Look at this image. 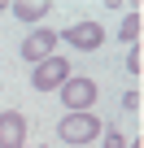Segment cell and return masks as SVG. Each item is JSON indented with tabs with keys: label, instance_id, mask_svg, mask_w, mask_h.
I'll return each mask as SVG.
<instances>
[{
	"label": "cell",
	"instance_id": "cell-8",
	"mask_svg": "<svg viewBox=\"0 0 144 148\" xmlns=\"http://www.w3.org/2000/svg\"><path fill=\"white\" fill-rule=\"evenodd\" d=\"M118 35H122V44H135V39H140V13H127Z\"/></svg>",
	"mask_w": 144,
	"mask_h": 148
},
{
	"label": "cell",
	"instance_id": "cell-6",
	"mask_svg": "<svg viewBox=\"0 0 144 148\" xmlns=\"http://www.w3.org/2000/svg\"><path fill=\"white\" fill-rule=\"evenodd\" d=\"M52 48H57V35H52V31H35V35L22 44V57L39 65V61H48V57H52Z\"/></svg>",
	"mask_w": 144,
	"mask_h": 148
},
{
	"label": "cell",
	"instance_id": "cell-5",
	"mask_svg": "<svg viewBox=\"0 0 144 148\" xmlns=\"http://www.w3.org/2000/svg\"><path fill=\"white\" fill-rule=\"evenodd\" d=\"M26 144V118L22 113H0V148H22Z\"/></svg>",
	"mask_w": 144,
	"mask_h": 148
},
{
	"label": "cell",
	"instance_id": "cell-2",
	"mask_svg": "<svg viewBox=\"0 0 144 148\" xmlns=\"http://www.w3.org/2000/svg\"><path fill=\"white\" fill-rule=\"evenodd\" d=\"M65 79H70V65H65V57H48V61H39V65H35V74H31L35 92H57Z\"/></svg>",
	"mask_w": 144,
	"mask_h": 148
},
{
	"label": "cell",
	"instance_id": "cell-7",
	"mask_svg": "<svg viewBox=\"0 0 144 148\" xmlns=\"http://www.w3.org/2000/svg\"><path fill=\"white\" fill-rule=\"evenodd\" d=\"M44 13H52L48 0H18L13 5V18H22V22H39Z\"/></svg>",
	"mask_w": 144,
	"mask_h": 148
},
{
	"label": "cell",
	"instance_id": "cell-3",
	"mask_svg": "<svg viewBox=\"0 0 144 148\" xmlns=\"http://www.w3.org/2000/svg\"><path fill=\"white\" fill-rule=\"evenodd\" d=\"M96 83L92 79H65L61 83V96H65V109H74V113H88V105L96 100Z\"/></svg>",
	"mask_w": 144,
	"mask_h": 148
},
{
	"label": "cell",
	"instance_id": "cell-9",
	"mask_svg": "<svg viewBox=\"0 0 144 148\" xmlns=\"http://www.w3.org/2000/svg\"><path fill=\"white\" fill-rule=\"evenodd\" d=\"M105 148H127V139H122L118 131H105Z\"/></svg>",
	"mask_w": 144,
	"mask_h": 148
},
{
	"label": "cell",
	"instance_id": "cell-1",
	"mask_svg": "<svg viewBox=\"0 0 144 148\" xmlns=\"http://www.w3.org/2000/svg\"><path fill=\"white\" fill-rule=\"evenodd\" d=\"M57 135L65 144H92L101 135V118H92V113H70V118H61Z\"/></svg>",
	"mask_w": 144,
	"mask_h": 148
},
{
	"label": "cell",
	"instance_id": "cell-11",
	"mask_svg": "<svg viewBox=\"0 0 144 148\" xmlns=\"http://www.w3.org/2000/svg\"><path fill=\"white\" fill-rule=\"evenodd\" d=\"M5 9H9V5H5V0H0V13H5Z\"/></svg>",
	"mask_w": 144,
	"mask_h": 148
},
{
	"label": "cell",
	"instance_id": "cell-12",
	"mask_svg": "<svg viewBox=\"0 0 144 148\" xmlns=\"http://www.w3.org/2000/svg\"><path fill=\"white\" fill-rule=\"evenodd\" d=\"M127 148H140V139H135V144H127Z\"/></svg>",
	"mask_w": 144,
	"mask_h": 148
},
{
	"label": "cell",
	"instance_id": "cell-10",
	"mask_svg": "<svg viewBox=\"0 0 144 148\" xmlns=\"http://www.w3.org/2000/svg\"><path fill=\"white\" fill-rule=\"evenodd\" d=\"M127 70H131V74H140V48H131V52H127Z\"/></svg>",
	"mask_w": 144,
	"mask_h": 148
},
{
	"label": "cell",
	"instance_id": "cell-4",
	"mask_svg": "<svg viewBox=\"0 0 144 148\" xmlns=\"http://www.w3.org/2000/svg\"><path fill=\"white\" fill-rule=\"evenodd\" d=\"M65 44L70 48H83V52H96L105 44V31H101V22H74L65 31Z\"/></svg>",
	"mask_w": 144,
	"mask_h": 148
}]
</instances>
